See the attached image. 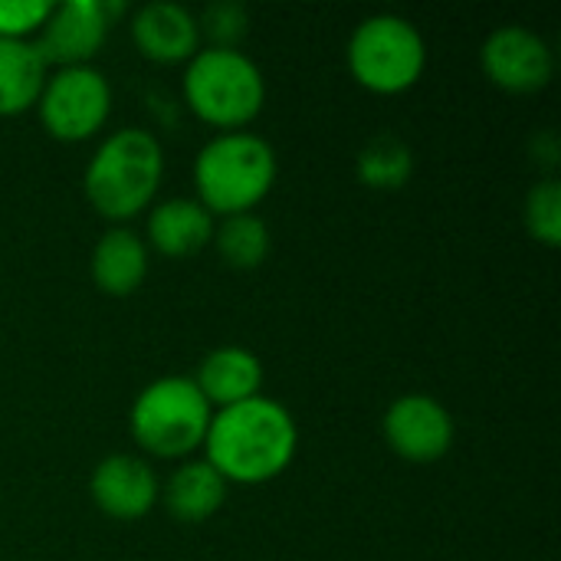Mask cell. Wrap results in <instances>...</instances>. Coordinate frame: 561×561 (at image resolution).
I'll return each instance as SVG.
<instances>
[{
	"mask_svg": "<svg viewBox=\"0 0 561 561\" xmlns=\"http://www.w3.org/2000/svg\"><path fill=\"white\" fill-rule=\"evenodd\" d=\"M296 440V424L283 404L250 398L210 417L204 447L207 463L227 483H266L293 463Z\"/></svg>",
	"mask_w": 561,
	"mask_h": 561,
	"instance_id": "cell-1",
	"label": "cell"
},
{
	"mask_svg": "<svg viewBox=\"0 0 561 561\" xmlns=\"http://www.w3.org/2000/svg\"><path fill=\"white\" fill-rule=\"evenodd\" d=\"M161 171L164 158L154 135L122 128L95 148L85 168V197L102 217L128 220L151 204Z\"/></svg>",
	"mask_w": 561,
	"mask_h": 561,
	"instance_id": "cell-2",
	"label": "cell"
},
{
	"mask_svg": "<svg viewBox=\"0 0 561 561\" xmlns=\"http://www.w3.org/2000/svg\"><path fill=\"white\" fill-rule=\"evenodd\" d=\"M194 181L210 214H250L276 181V154L260 135L227 131L201 148Z\"/></svg>",
	"mask_w": 561,
	"mask_h": 561,
	"instance_id": "cell-3",
	"label": "cell"
},
{
	"mask_svg": "<svg viewBox=\"0 0 561 561\" xmlns=\"http://www.w3.org/2000/svg\"><path fill=\"white\" fill-rule=\"evenodd\" d=\"M184 99L204 122L217 128H240L260 115L266 82L247 53L207 46L187 59Z\"/></svg>",
	"mask_w": 561,
	"mask_h": 561,
	"instance_id": "cell-4",
	"label": "cell"
},
{
	"mask_svg": "<svg viewBox=\"0 0 561 561\" xmlns=\"http://www.w3.org/2000/svg\"><path fill=\"white\" fill-rule=\"evenodd\" d=\"M210 404L197 391L194 378H158L131 404L128 424L138 447L154 457H187L204 444L210 427Z\"/></svg>",
	"mask_w": 561,
	"mask_h": 561,
	"instance_id": "cell-5",
	"label": "cell"
},
{
	"mask_svg": "<svg viewBox=\"0 0 561 561\" xmlns=\"http://www.w3.org/2000/svg\"><path fill=\"white\" fill-rule=\"evenodd\" d=\"M427 62V46L417 26L394 13H375L362 20L348 39L352 76L381 95L411 89Z\"/></svg>",
	"mask_w": 561,
	"mask_h": 561,
	"instance_id": "cell-6",
	"label": "cell"
},
{
	"mask_svg": "<svg viewBox=\"0 0 561 561\" xmlns=\"http://www.w3.org/2000/svg\"><path fill=\"white\" fill-rule=\"evenodd\" d=\"M46 131L59 141H82L102 128L112 105L105 76L92 66H69L46 76L36 99Z\"/></svg>",
	"mask_w": 561,
	"mask_h": 561,
	"instance_id": "cell-7",
	"label": "cell"
},
{
	"mask_svg": "<svg viewBox=\"0 0 561 561\" xmlns=\"http://www.w3.org/2000/svg\"><path fill=\"white\" fill-rule=\"evenodd\" d=\"M118 10L122 3L105 0H69L59 7L53 3L46 23L39 26V39L33 43L46 69L89 66V59L102 49L108 23Z\"/></svg>",
	"mask_w": 561,
	"mask_h": 561,
	"instance_id": "cell-8",
	"label": "cell"
},
{
	"mask_svg": "<svg viewBox=\"0 0 561 561\" xmlns=\"http://www.w3.org/2000/svg\"><path fill=\"white\" fill-rule=\"evenodd\" d=\"M385 440L404 460L434 463L454 444V417L431 394H404L385 414Z\"/></svg>",
	"mask_w": 561,
	"mask_h": 561,
	"instance_id": "cell-9",
	"label": "cell"
},
{
	"mask_svg": "<svg viewBox=\"0 0 561 561\" xmlns=\"http://www.w3.org/2000/svg\"><path fill=\"white\" fill-rule=\"evenodd\" d=\"M483 69L506 92H536L552 79V49L526 26H500L483 43Z\"/></svg>",
	"mask_w": 561,
	"mask_h": 561,
	"instance_id": "cell-10",
	"label": "cell"
},
{
	"mask_svg": "<svg viewBox=\"0 0 561 561\" xmlns=\"http://www.w3.org/2000/svg\"><path fill=\"white\" fill-rule=\"evenodd\" d=\"M89 493L105 516L141 519L158 503V480L141 457L112 454L95 467L89 480Z\"/></svg>",
	"mask_w": 561,
	"mask_h": 561,
	"instance_id": "cell-11",
	"label": "cell"
},
{
	"mask_svg": "<svg viewBox=\"0 0 561 561\" xmlns=\"http://www.w3.org/2000/svg\"><path fill=\"white\" fill-rule=\"evenodd\" d=\"M194 385L210 408L224 411V408L243 404L250 398H260L263 365L253 352H247L240 345H224V348H214L201 362Z\"/></svg>",
	"mask_w": 561,
	"mask_h": 561,
	"instance_id": "cell-12",
	"label": "cell"
},
{
	"mask_svg": "<svg viewBox=\"0 0 561 561\" xmlns=\"http://www.w3.org/2000/svg\"><path fill=\"white\" fill-rule=\"evenodd\" d=\"M131 36L138 49L154 62H181L191 59L197 49V20L181 3H148L131 20Z\"/></svg>",
	"mask_w": 561,
	"mask_h": 561,
	"instance_id": "cell-13",
	"label": "cell"
},
{
	"mask_svg": "<svg viewBox=\"0 0 561 561\" xmlns=\"http://www.w3.org/2000/svg\"><path fill=\"white\" fill-rule=\"evenodd\" d=\"M214 214L191 197H171L148 217V240L164 256H191L214 240Z\"/></svg>",
	"mask_w": 561,
	"mask_h": 561,
	"instance_id": "cell-14",
	"label": "cell"
},
{
	"mask_svg": "<svg viewBox=\"0 0 561 561\" xmlns=\"http://www.w3.org/2000/svg\"><path fill=\"white\" fill-rule=\"evenodd\" d=\"M148 276V250L138 233L115 227L92 250V279L108 296H128Z\"/></svg>",
	"mask_w": 561,
	"mask_h": 561,
	"instance_id": "cell-15",
	"label": "cell"
},
{
	"mask_svg": "<svg viewBox=\"0 0 561 561\" xmlns=\"http://www.w3.org/2000/svg\"><path fill=\"white\" fill-rule=\"evenodd\" d=\"M224 500H227V480L207 460H194V463H184L181 470H174V477L168 480V490H164V503H168L171 516L181 523L210 519L224 506Z\"/></svg>",
	"mask_w": 561,
	"mask_h": 561,
	"instance_id": "cell-16",
	"label": "cell"
},
{
	"mask_svg": "<svg viewBox=\"0 0 561 561\" xmlns=\"http://www.w3.org/2000/svg\"><path fill=\"white\" fill-rule=\"evenodd\" d=\"M46 76V62L30 39H0V115H20L36 105Z\"/></svg>",
	"mask_w": 561,
	"mask_h": 561,
	"instance_id": "cell-17",
	"label": "cell"
},
{
	"mask_svg": "<svg viewBox=\"0 0 561 561\" xmlns=\"http://www.w3.org/2000/svg\"><path fill=\"white\" fill-rule=\"evenodd\" d=\"M414 154L411 145L391 131H381L365 141L358 151V178L375 191H398L411 181Z\"/></svg>",
	"mask_w": 561,
	"mask_h": 561,
	"instance_id": "cell-18",
	"label": "cell"
},
{
	"mask_svg": "<svg viewBox=\"0 0 561 561\" xmlns=\"http://www.w3.org/2000/svg\"><path fill=\"white\" fill-rule=\"evenodd\" d=\"M214 243L233 270H256L270 256V227L256 214H230L214 227Z\"/></svg>",
	"mask_w": 561,
	"mask_h": 561,
	"instance_id": "cell-19",
	"label": "cell"
},
{
	"mask_svg": "<svg viewBox=\"0 0 561 561\" xmlns=\"http://www.w3.org/2000/svg\"><path fill=\"white\" fill-rule=\"evenodd\" d=\"M526 227L529 233L546 243L559 247L561 240V184L556 178L539 181L526 197Z\"/></svg>",
	"mask_w": 561,
	"mask_h": 561,
	"instance_id": "cell-20",
	"label": "cell"
},
{
	"mask_svg": "<svg viewBox=\"0 0 561 561\" xmlns=\"http://www.w3.org/2000/svg\"><path fill=\"white\" fill-rule=\"evenodd\" d=\"M201 26L217 49H237V43L250 30V16L240 3H210L201 16Z\"/></svg>",
	"mask_w": 561,
	"mask_h": 561,
	"instance_id": "cell-21",
	"label": "cell"
},
{
	"mask_svg": "<svg viewBox=\"0 0 561 561\" xmlns=\"http://www.w3.org/2000/svg\"><path fill=\"white\" fill-rule=\"evenodd\" d=\"M53 3L46 0H0V39H26L39 33Z\"/></svg>",
	"mask_w": 561,
	"mask_h": 561,
	"instance_id": "cell-22",
	"label": "cell"
}]
</instances>
